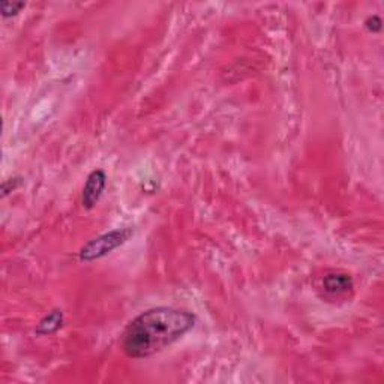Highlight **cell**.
Here are the masks:
<instances>
[{"mask_svg": "<svg viewBox=\"0 0 384 384\" xmlns=\"http://www.w3.org/2000/svg\"><path fill=\"white\" fill-rule=\"evenodd\" d=\"M195 326V315L159 306L135 317L124 333V350L133 359L150 357L181 339Z\"/></svg>", "mask_w": 384, "mask_h": 384, "instance_id": "cell-1", "label": "cell"}, {"mask_svg": "<svg viewBox=\"0 0 384 384\" xmlns=\"http://www.w3.org/2000/svg\"><path fill=\"white\" fill-rule=\"evenodd\" d=\"M323 287L330 294H342L353 289V280L347 273L333 272L324 276Z\"/></svg>", "mask_w": 384, "mask_h": 384, "instance_id": "cell-4", "label": "cell"}, {"mask_svg": "<svg viewBox=\"0 0 384 384\" xmlns=\"http://www.w3.org/2000/svg\"><path fill=\"white\" fill-rule=\"evenodd\" d=\"M105 182H107V177L102 170H95L89 174L86 185L83 188V204L84 207L92 209L98 200L101 199V195L104 192Z\"/></svg>", "mask_w": 384, "mask_h": 384, "instance_id": "cell-3", "label": "cell"}, {"mask_svg": "<svg viewBox=\"0 0 384 384\" xmlns=\"http://www.w3.org/2000/svg\"><path fill=\"white\" fill-rule=\"evenodd\" d=\"M21 8H24V2H2L0 3V10H2V15L10 17V15H15Z\"/></svg>", "mask_w": 384, "mask_h": 384, "instance_id": "cell-6", "label": "cell"}, {"mask_svg": "<svg viewBox=\"0 0 384 384\" xmlns=\"http://www.w3.org/2000/svg\"><path fill=\"white\" fill-rule=\"evenodd\" d=\"M133 231L126 228V230H114L110 233H105L100 238L89 242L86 247L80 251V260L81 261H93L101 258L104 256L110 254L111 251L119 248L120 245H124Z\"/></svg>", "mask_w": 384, "mask_h": 384, "instance_id": "cell-2", "label": "cell"}, {"mask_svg": "<svg viewBox=\"0 0 384 384\" xmlns=\"http://www.w3.org/2000/svg\"><path fill=\"white\" fill-rule=\"evenodd\" d=\"M62 323H63V314L60 311H53L41 320V323L38 324L36 333L50 335V333L56 332L57 329H60Z\"/></svg>", "mask_w": 384, "mask_h": 384, "instance_id": "cell-5", "label": "cell"}]
</instances>
